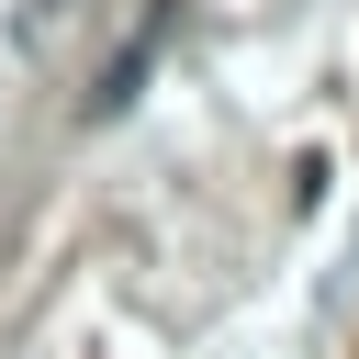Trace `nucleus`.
Instances as JSON below:
<instances>
[{
	"instance_id": "nucleus-1",
	"label": "nucleus",
	"mask_w": 359,
	"mask_h": 359,
	"mask_svg": "<svg viewBox=\"0 0 359 359\" xmlns=\"http://www.w3.org/2000/svg\"><path fill=\"white\" fill-rule=\"evenodd\" d=\"M157 34H168V11H146V22H135V45H123V56L101 67V90H90V123H112V112H123V101L146 90V67H157Z\"/></svg>"
}]
</instances>
